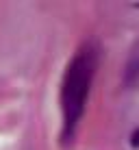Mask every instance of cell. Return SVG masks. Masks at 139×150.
Here are the masks:
<instances>
[{
  "instance_id": "1",
  "label": "cell",
  "mask_w": 139,
  "mask_h": 150,
  "mask_svg": "<svg viewBox=\"0 0 139 150\" xmlns=\"http://www.w3.org/2000/svg\"><path fill=\"white\" fill-rule=\"evenodd\" d=\"M94 72H96V52L91 48L78 50L65 70L63 85H61V111H63L65 137L72 135V131L76 128L85 111Z\"/></svg>"
},
{
  "instance_id": "2",
  "label": "cell",
  "mask_w": 139,
  "mask_h": 150,
  "mask_svg": "<svg viewBox=\"0 0 139 150\" xmlns=\"http://www.w3.org/2000/svg\"><path fill=\"white\" fill-rule=\"evenodd\" d=\"M137 79H139V52H135L131 57V63H128V68H126V81L133 83Z\"/></svg>"
},
{
  "instance_id": "3",
  "label": "cell",
  "mask_w": 139,
  "mask_h": 150,
  "mask_svg": "<svg viewBox=\"0 0 139 150\" xmlns=\"http://www.w3.org/2000/svg\"><path fill=\"white\" fill-rule=\"evenodd\" d=\"M131 146H135V148H139V126L133 131V135H131Z\"/></svg>"
}]
</instances>
